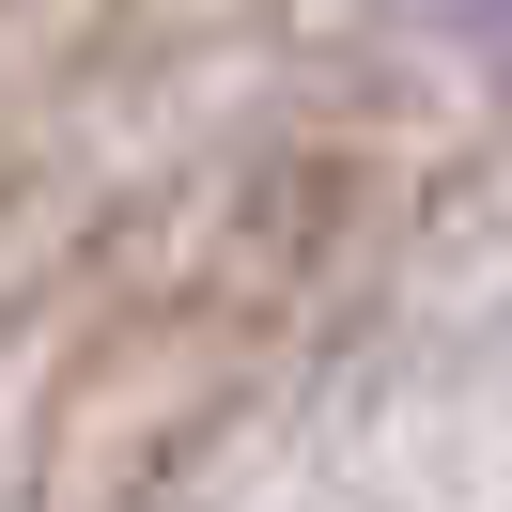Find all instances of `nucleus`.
<instances>
[{"mask_svg":"<svg viewBox=\"0 0 512 512\" xmlns=\"http://www.w3.org/2000/svg\"><path fill=\"white\" fill-rule=\"evenodd\" d=\"M450 16H512V0H450Z\"/></svg>","mask_w":512,"mask_h":512,"instance_id":"nucleus-1","label":"nucleus"}]
</instances>
